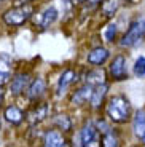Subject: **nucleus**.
Returning a JSON list of instances; mask_svg holds the SVG:
<instances>
[{"label": "nucleus", "mask_w": 145, "mask_h": 147, "mask_svg": "<svg viewBox=\"0 0 145 147\" xmlns=\"http://www.w3.org/2000/svg\"><path fill=\"white\" fill-rule=\"evenodd\" d=\"M107 117L118 125H123L131 120L132 110H131V102L124 94H116L110 98L107 104Z\"/></svg>", "instance_id": "f257e3e1"}, {"label": "nucleus", "mask_w": 145, "mask_h": 147, "mask_svg": "<svg viewBox=\"0 0 145 147\" xmlns=\"http://www.w3.org/2000/svg\"><path fill=\"white\" fill-rule=\"evenodd\" d=\"M145 38V16L134 19L129 24L128 30L124 32V35L120 40V47L121 48H132L134 45H137L139 42Z\"/></svg>", "instance_id": "f03ea898"}, {"label": "nucleus", "mask_w": 145, "mask_h": 147, "mask_svg": "<svg viewBox=\"0 0 145 147\" xmlns=\"http://www.w3.org/2000/svg\"><path fill=\"white\" fill-rule=\"evenodd\" d=\"M34 13V7L30 3H22L19 7H15V8H10L3 13V21L7 26H11V27H19L22 26L24 22H27L30 19Z\"/></svg>", "instance_id": "7ed1b4c3"}, {"label": "nucleus", "mask_w": 145, "mask_h": 147, "mask_svg": "<svg viewBox=\"0 0 145 147\" xmlns=\"http://www.w3.org/2000/svg\"><path fill=\"white\" fill-rule=\"evenodd\" d=\"M110 77L115 82H123L128 78V67H126V58L123 55H118L113 58V61L110 63Z\"/></svg>", "instance_id": "20e7f679"}, {"label": "nucleus", "mask_w": 145, "mask_h": 147, "mask_svg": "<svg viewBox=\"0 0 145 147\" xmlns=\"http://www.w3.org/2000/svg\"><path fill=\"white\" fill-rule=\"evenodd\" d=\"M30 85V75L27 72H18L11 77L10 82V93L13 96H19L29 88Z\"/></svg>", "instance_id": "39448f33"}, {"label": "nucleus", "mask_w": 145, "mask_h": 147, "mask_svg": "<svg viewBox=\"0 0 145 147\" xmlns=\"http://www.w3.org/2000/svg\"><path fill=\"white\" fill-rule=\"evenodd\" d=\"M80 141H81V146L88 147V146H93L99 141V129L96 126V123L93 121H88L85 123L83 128L80 129Z\"/></svg>", "instance_id": "423d86ee"}, {"label": "nucleus", "mask_w": 145, "mask_h": 147, "mask_svg": "<svg viewBox=\"0 0 145 147\" xmlns=\"http://www.w3.org/2000/svg\"><path fill=\"white\" fill-rule=\"evenodd\" d=\"M58 10H56V7H53V5H50V7H46L45 10H42L40 13H38V16L35 18V24L38 27H42V29H46V27H50L53 22L58 19Z\"/></svg>", "instance_id": "0eeeda50"}, {"label": "nucleus", "mask_w": 145, "mask_h": 147, "mask_svg": "<svg viewBox=\"0 0 145 147\" xmlns=\"http://www.w3.org/2000/svg\"><path fill=\"white\" fill-rule=\"evenodd\" d=\"M93 91H94V86L89 85V83H85L83 86L75 90V93H73L72 98H70V102H72L73 106H85L86 102L91 101Z\"/></svg>", "instance_id": "6e6552de"}, {"label": "nucleus", "mask_w": 145, "mask_h": 147, "mask_svg": "<svg viewBox=\"0 0 145 147\" xmlns=\"http://www.w3.org/2000/svg\"><path fill=\"white\" fill-rule=\"evenodd\" d=\"M45 90H46V82L42 77L34 78V80L30 82L29 88H27V98H29V101L37 102V101L45 94Z\"/></svg>", "instance_id": "1a4fd4ad"}, {"label": "nucleus", "mask_w": 145, "mask_h": 147, "mask_svg": "<svg viewBox=\"0 0 145 147\" xmlns=\"http://www.w3.org/2000/svg\"><path fill=\"white\" fill-rule=\"evenodd\" d=\"M77 80V72L72 69H67L62 72V75L59 77L58 80V86H56V94L58 96H62L67 90L70 88V85Z\"/></svg>", "instance_id": "9d476101"}, {"label": "nucleus", "mask_w": 145, "mask_h": 147, "mask_svg": "<svg viewBox=\"0 0 145 147\" xmlns=\"http://www.w3.org/2000/svg\"><path fill=\"white\" fill-rule=\"evenodd\" d=\"M109 83H101L97 85V86H94V91H93V96H91V107L94 110L101 109L102 104H104V99H105V96H107V93H109Z\"/></svg>", "instance_id": "9b49d317"}, {"label": "nucleus", "mask_w": 145, "mask_h": 147, "mask_svg": "<svg viewBox=\"0 0 145 147\" xmlns=\"http://www.w3.org/2000/svg\"><path fill=\"white\" fill-rule=\"evenodd\" d=\"M13 61L8 55L2 53L0 55V86H5V85L10 82L11 78V69H13Z\"/></svg>", "instance_id": "f8f14e48"}, {"label": "nucleus", "mask_w": 145, "mask_h": 147, "mask_svg": "<svg viewBox=\"0 0 145 147\" xmlns=\"http://www.w3.org/2000/svg\"><path fill=\"white\" fill-rule=\"evenodd\" d=\"M46 117H48V106L45 102H42V104H37L35 107H32V110L27 114V121L32 126H35L38 123H42Z\"/></svg>", "instance_id": "ddd939ff"}, {"label": "nucleus", "mask_w": 145, "mask_h": 147, "mask_svg": "<svg viewBox=\"0 0 145 147\" xmlns=\"http://www.w3.org/2000/svg\"><path fill=\"white\" fill-rule=\"evenodd\" d=\"M110 51L104 47H96L88 53V63L91 66H102V64L109 59Z\"/></svg>", "instance_id": "4468645a"}, {"label": "nucleus", "mask_w": 145, "mask_h": 147, "mask_svg": "<svg viewBox=\"0 0 145 147\" xmlns=\"http://www.w3.org/2000/svg\"><path fill=\"white\" fill-rule=\"evenodd\" d=\"M43 146L62 147V146H65V139H64L61 131H58V129H50V131L45 133V136H43Z\"/></svg>", "instance_id": "2eb2a0df"}, {"label": "nucleus", "mask_w": 145, "mask_h": 147, "mask_svg": "<svg viewBox=\"0 0 145 147\" xmlns=\"http://www.w3.org/2000/svg\"><path fill=\"white\" fill-rule=\"evenodd\" d=\"M3 117H5V120H7L10 125H15V126L21 125L22 120H24V114H22V110L19 109V107H16V106L5 107Z\"/></svg>", "instance_id": "dca6fc26"}, {"label": "nucleus", "mask_w": 145, "mask_h": 147, "mask_svg": "<svg viewBox=\"0 0 145 147\" xmlns=\"http://www.w3.org/2000/svg\"><path fill=\"white\" fill-rule=\"evenodd\" d=\"M132 133L139 139L144 138V134H145V109L137 110L136 115L132 117Z\"/></svg>", "instance_id": "f3484780"}, {"label": "nucleus", "mask_w": 145, "mask_h": 147, "mask_svg": "<svg viewBox=\"0 0 145 147\" xmlns=\"http://www.w3.org/2000/svg\"><path fill=\"white\" fill-rule=\"evenodd\" d=\"M85 78H86L85 83H89V85H93V86H97V85H101V83H107V82H105L107 74H105V70L102 69V67H97V69H94V70H89Z\"/></svg>", "instance_id": "a211bd4d"}, {"label": "nucleus", "mask_w": 145, "mask_h": 147, "mask_svg": "<svg viewBox=\"0 0 145 147\" xmlns=\"http://www.w3.org/2000/svg\"><path fill=\"white\" fill-rule=\"evenodd\" d=\"M102 146L104 147H116L120 146V136H118V133L110 129L107 131L105 134H102Z\"/></svg>", "instance_id": "6ab92c4d"}, {"label": "nucleus", "mask_w": 145, "mask_h": 147, "mask_svg": "<svg viewBox=\"0 0 145 147\" xmlns=\"http://www.w3.org/2000/svg\"><path fill=\"white\" fill-rule=\"evenodd\" d=\"M53 125L58 126L62 131H70V129H72V121H70L69 115H65V114L56 115V117L53 118Z\"/></svg>", "instance_id": "aec40b11"}, {"label": "nucleus", "mask_w": 145, "mask_h": 147, "mask_svg": "<svg viewBox=\"0 0 145 147\" xmlns=\"http://www.w3.org/2000/svg\"><path fill=\"white\" fill-rule=\"evenodd\" d=\"M118 8H120V0H105L102 3V13L107 18H112V16H115Z\"/></svg>", "instance_id": "412c9836"}, {"label": "nucleus", "mask_w": 145, "mask_h": 147, "mask_svg": "<svg viewBox=\"0 0 145 147\" xmlns=\"http://www.w3.org/2000/svg\"><path fill=\"white\" fill-rule=\"evenodd\" d=\"M132 72L137 78H145V56H139L136 59L134 66H132Z\"/></svg>", "instance_id": "4be33fe9"}, {"label": "nucleus", "mask_w": 145, "mask_h": 147, "mask_svg": "<svg viewBox=\"0 0 145 147\" xmlns=\"http://www.w3.org/2000/svg\"><path fill=\"white\" fill-rule=\"evenodd\" d=\"M116 30H118V27H116L115 22H109L107 26H105L104 32H102V35H104L105 42H113L116 37Z\"/></svg>", "instance_id": "5701e85b"}, {"label": "nucleus", "mask_w": 145, "mask_h": 147, "mask_svg": "<svg viewBox=\"0 0 145 147\" xmlns=\"http://www.w3.org/2000/svg\"><path fill=\"white\" fill-rule=\"evenodd\" d=\"M96 126H97V129H99V133H101V134H105V133L107 131H110V126H109V123H107V121H104V120H97L96 121Z\"/></svg>", "instance_id": "b1692460"}, {"label": "nucleus", "mask_w": 145, "mask_h": 147, "mask_svg": "<svg viewBox=\"0 0 145 147\" xmlns=\"http://www.w3.org/2000/svg\"><path fill=\"white\" fill-rule=\"evenodd\" d=\"M3 101H5V91H3V86H0V109L3 106Z\"/></svg>", "instance_id": "393cba45"}, {"label": "nucleus", "mask_w": 145, "mask_h": 147, "mask_svg": "<svg viewBox=\"0 0 145 147\" xmlns=\"http://www.w3.org/2000/svg\"><path fill=\"white\" fill-rule=\"evenodd\" d=\"M88 3H91V5H97V3H101L102 0H86Z\"/></svg>", "instance_id": "a878e982"}, {"label": "nucleus", "mask_w": 145, "mask_h": 147, "mask_svg": "<svg viewBox=\"0 0 145 147\" xmlns=\"http://www.w3.org/2000/svg\"><path fill=\"white\" fill-rule=\"evenodd\" d=\"M124 2H126V3H129V5H134V3H137L139 0H124Z\"/></svg>", "instance_id": "bb28decb"}, {"label": "nucleus", "mask_w": 145, "mask_h": 147, "mask_svg": "<svg viewBox=\"0 0 145 147\" xmlns=\"http://www.w3.org/2000/svg\"><path fill=\"white\" fill-rule=\"evenodd\" d=\"M75 2H80V3H83V2H86V0H75Z\"/></svg>", "instance_id": "cd10ccee"}, {"label": "nucleus", "mask_w": 145, "mask_h": 147, "mask_svg": "<svg viewBox=\"0 0 145 147\" xmlns=\"http://www.w3.org/2000/svg\"><path fill=\"white\" fill-rule=\"evenodd\" d=\"M142 142H144V144H145V134H144V138H142Z\"/></svg>", "instance_id": "c85d7f7f"}, {"label": "nucleus", "mask_w": 145, "mask_h": 147, "mask_svg": "<svg viewBox=\"0 0 145 147\" xmlns=\"http://www.w3.org/2000/svg\"><path fill=\"white\" fill-rule=\"evenodd\" d=\"M0 126H2V123H0Z\"/></svg>", "instance_id": "c756f323"}]
</instances>
